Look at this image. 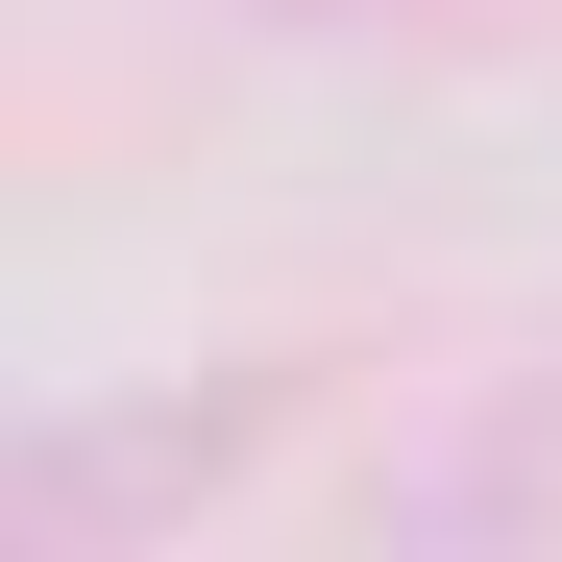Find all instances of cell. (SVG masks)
Listing matches in <instances>:
<instances>
[{
    "instance_id": "2",
    "label": "cell",
    "mask_w": 562,
    "mask_h": 562,
    "mask_svg": "<svg viewBox=\"0 0 562 562\" xmlns=\"http://www.w3.org/2000/svg\"><path fill=\"white\" fill-rule=\"evenodd\" d=\"M269 25H367V0H269Z\"/></svg>"
},
{
    "instance_id": "1",
    "label": "cell",
    "mask_w": 562,
    "mask_h": 562,
    "mask_svg": "<svg viewBox=\"0 0 562 562\" xmlns=\"http://www.w3.org/2000/svg\"><path fill=\"white\" fill-rule=\"evenodd\" d=\"M269 416H294V392H221V416H49V440H25V514H49V538L196 514V490H221V464H245Z\"/></svg>"
}]
</instances>
